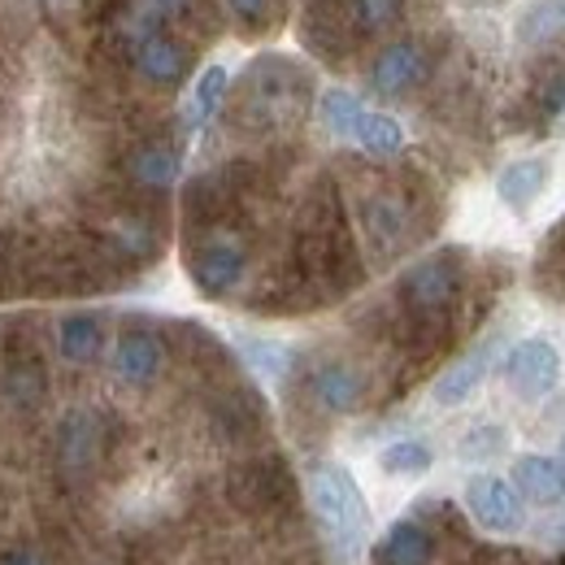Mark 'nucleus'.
<instances>
[{
    "label": "nucleus",
    "instance_id": "25",
    "mask_svg": "<svg viewBox=\"0 0 565 565\" xmlns=\"http://www.w3.org/2000/svg\"><path fill=\"white\" fill-rule=\"evenodd\" d=\"M361 109H365V105L356 100L353 92H344V87H327V92H322V100H318L322 127H327L331 136H340V140H349V136H353Z\"/></svg>",
    "mask_w": 565,
    "mask_h": 565
},
{
    "label": "nucleus",
    "instance_id": "7",
    "mask_svg": "<svg viewBox=\"0 0 565 565\" xmlns=\"http://www.w3.org/2000/svg\"><path fill=\"white\" fill-rule=\"evenodd\" d=\"M426 74H430V53H426L423 40H392L379 49V57L370 62V87L387 100L396 96H409L414 87H423Z\"/></svg>",
    "mask_w": 565,
    "mask_h": 565
},
{
    "label": "nucleus",
    "instance_id": "14",
    "mask_svg": "<svg viewBox=\"0 0 565 565\" xmlns=\"http://www.w3.org/2000/svg\"><path fill=\"white\" fill-rule=\"evenodd\" d=\"M166 365V349L152 331H127L118 344H114V374L127 383V387H148L157 383Z\"/></svg>",
    "mask_w": 565,
    "mask_h": 565
},
{
    "label": "nucleus",
    "instance_id": "12",
    "mask_svg": "<svg viewBox=\"0 0 565 565\" xmlns=\"http://www.w3.org/2000/svg\"><path fill=\"white\" fill-rule=\"evenodd\" d=\"M309 396L327 409V414H353L365 396V379L349 361H322L309 374Z\"/></svg>",
    "mask_w": 565,
    "mask_h": 565
},
{
    "label": "nucleus",
    "instance_id": "6",
    "mask_svg": "<svg viewBox=\"0 0 565 565\" xmlns=\"http://www.w3.org/2000/svg\"><path fill=\"white\" fill-rule=\"evenodd\" d=\"M356 217H361V235H365L374 262H392V257L409 244V226H414V217H409V205H405V196H401L396 188L365 192Z\"/></svg>",
    "mask_w": 565,
    "mask_h": 565
},
{
    "label": "nucleus",
    "instance_id": "17",
    "mask_svg": "<svg viewBox=\"0 0 565 565\" xmlns=\"http://www.w3.org/2000/svg\"><path fill=\"white\" fill-rule=\"evenodd\" d=\"M179 148L170 140H143L131 148V157H127V170H131V179L148 188V192H166V188H174V179H179Z\"/></svg>",
    "mask_w": 565,
    "mask_h": 565
},
{
    "label": "nucleus",
    "instance_id": "26",
    "mask_svg": "<svg viewBox=\"0 0 565 565\" xmlns=\"http://www.w3.org/2000/svg\"><path fill=\"white\" fill-rule=\"evenodd\" d=\"M379 466L387 475H426L430 470V448L423 439H396L379 452Z\"/></svg>",
    "mask_w": 565,
    "mask_h": 565
},
{
    "label": "nucleus",
    "instance_id": "29",
    "mask_svg": "<svg viewBox=\"0 0 565 565\" xmlns=\"http://www.w3.org/2000/svg\"><path fill=\"white\" fill-rule=\"evenodd\" d=\"M148 13H157L166 26H196L205 13V0H143Z\"/></svg>",
    "mask_w": 565,
    "mask_h": 565
},
{
    "label": "nucleus",
    "instance_id": "34",
    "mask_svg": "<svg viewBox=\"0 0 565 565\" xmlns=\"http://www.w3.org/2000/svg\"><path fill=\"white\" fill-rule=\"evenodd\" d=\"M562 466H565V435H562Z\"/></svg>",
    "mask_w": 565,
    "mask_h": 565
},
{
    "label": "nucleus",
    "instance_id": "1",
    "mask_svg": "<svg viewBox=\"0 0 565 565\" xmlns=\"http://www.w3.org/2000/svg\"><path fill=\"white\" fill-rule=\"evenodd\" d=\"M466 291V253L461 248H439L423 262H414L396 282V305L405 313L409 335L435 349L444 344V331L457 313V300Z\"/></svg>",
    "mask_w": 565,
    "mask_h": 565
},
{
    "label": "nucleus",
    "instance_id": "27",
    "mask_svg": "<svg viewBox=\"0 0 565 565\" xmlns=\"http://www.w3.org/2000/svg\"><path fill=\"white\" fill-rule=\"evenodd\" d=\"M239 349L248 356V365L257 370V374H266V379H282L287 370H291V349H282V344H270V340H239Z\"/></svg>",
    "mask_w": 565,
    "mask_h": 565
},
{
    "label": "nucleus",
    "instance_id": "8",
    "mask_svg": "<svg viewBox=\"0 0 565 565\" xmlns=\"http://www.w3.org/2000/svg\"><path fill=\"white\" fill-rule=\"evenodd\" d=\"M466 509L470 518L492 531V535H513L522 522H526V504H522V492L500 479V475H475L466 483Z\"/></svg>",
    "mask_w": 565,
    "mask_h": 565
},
{
    "label": "nucleus",
    "instance_id": "32",
    "mask_svg": "<svg viewBox=\"0 0 565 565\" xmlns=\"http://www.w3.org/2000/svg\"><path fill=\"white\" fill-rule=\"evenodd\" d=\"M500 444H504V435H500L495 426H483V430H475V435L461 444V457H488Z\"/></svg>",
    "mask_w": 565,
    "mask_h": 565
},
{
    "label": "nucleus",
    "instance_id": "19",
    "mask_svg": "<svg viewBox=\"0 0 565 565\" xmlns=\"http://www.w3.org/2000/svg\"><path fill=\"white\" fill-rule=\"evenodd\" d=\"M430 557H435V540L414 518L396 522L379 544V562L383 565H430Z\"/></svg>",
    "mask_w": 565,
    "mask_h": 565
},
{
    "label": "nucleus",
    "instance_id": "9",
    "mask_svg": "<svg viewBox=\"0 0 565 565\" xmlns=\"http://www.w3.org/2000/svg\"><path fill=\"white\" fill-rule=\"evenodd\" d=\"M287 492H291V475H287V466H282L279 457L244 461V466L231 475V483H226L231 504L244 509V513H266V509H275Z\"/></svg>",
    "mask_w": 565,
    "mask_h": 565
},
{
    "label": "nucleus",
    "instance_id": "35",
    "mask_svg": "<svg viewBox=\"0 0 565 565\" xmlns=\"http://www.w3.org/2000/svg\"><path fill=\"white\" fill-rule=\"evenodd\" d=\"M557 565H565V557H562V562H557Z\"/></svg>",
    "mask_w": 565,
    "mask_h": 565
},
{
    "label": "nucleus",
    "instance_id": "10",
    "mask_svg": "<svg viewBox=\"0 0 565 565\" xmlns=\"http://www.w3.org/2000/svg\"><path fill=\"white\" fill-rule=\"evenodd\" d=\"M401 18H405V0H335L331 18H318V22H331V31L344 35V44H356V40L392 35Z\"/></svg>",
    "mask_w": 565,
    "mask_h": 565
},
{
    "label": "nucleus",
    "instance_id": "18",
    "mask_svg": "<svg viewBox=\"0 0 565 565\" xmlns=\"http://www.w3.org/2000/svg\"><path fill=\"white\" fill-rule=\"evenodd\" d=\"M49 392V374H44V361L35 353H9L4 361V401L13 409H35Z\"/></svg>",
    "mask_w": 565,
    "mask_h": 565
},
{
    "label": "nucleus",
    "instance_id": "5",
    "mask_svg": "<svg viewBox=\"0 0 565 565\" xmlns=\"http://www.w3.org/2000/svg\"><path fill=\"white\" fill-rule=\"evenodd\" d=\"M305 96H309V78L287 57H262L244 74V109L257 114L262 122H279L287 114L296 118Z\"/></svg>",
    "mask_w": 565,
    "mask_h": 565
},
{
    "label": "nucleus",
    "instance_id": "15",
    "mask_svg": "<svg viewBox=\"0 0 565 565\" xmlns=\"http://www.w3.org/2000/svg\"><path fill=\"white\" fill-rule=\"evenodd\" d=\"M513 488L522 492V500H535V504H562L565 500L562 457H540V452L518 457V461H513Z\"/></svg>",
    "mask_w": 565,
    "mask_h": 565
},
{
    "label": "nucleus",
    "instance_id": "24",
    "mask_svg": "<svg viewBox=\"0 0 565 565\" xmlns=\"http://www.w3.org/2000/svg\"><path fill=\"white\" fill-rule=\"evenodd\" d=\"M226 87H231L226 66H205V71L196 74V83H192V92H188V114H183V118H188V131L205 127L213 114L222 109Z\"/></svg>",
    "mask_w": 565,
    "mask_h": 565
},
{
    "label": "nucleus",
    "instance_id": "16",
    "mask_svg": "<svg viewBox=\"0 0 565 565\" xmlns=\"http://www.w3.org/2000/svg\"><path fill=\"white\" fill-rule=\"evenodd\" d=\"M544 188H548V161H544V157L509 161V166L495 174V196H500L509 210H531Z\"/></svg>",
    "mask_w": 565,
    "mask_h": 565
},
{
    "label": "nucleus",
    "instance_id": "2",
    "mask_svg": "<svg viewBox=\"0 0 565 565\" xmlns=\"http://www.w3.org/2000/svg\"><path fill=\"white\" fill-rule=\"evenodd\" d=\"M296 262L309 282H322L327 291H349L361 279V257H356L353 231L344 222L335 188H318V196L305 210V226L296 239Z\"/></svg>",
    "mask_w": 565,
    "mask_h": 565
},
{
    "label": "nucleus",
    "instance_id": "22",
    "mask_svg": "<svg viewBox=\"0 0 565 565\" xmlns=\"http://www.w3.org/2000/svg\"><path fill=\"white\" fill-rule=\"evenodd\" d=\"M105 239H109V248H114L118 257H127V262H148V257L157 253V231H152V222L140 217V213H118V217H109V222H105Z\"/></svg>",
    "mask_w": 565,
    "mask_h": 565
},
{
    "label": "nucleus",
    "instance_id": "4",
    "mask_svg": "<svg viewBox=\"0 0 565 565\" xmlns=\"http://www.w3.org/2000/svg\"><path fill=\"white\" fill-rule=\"evenodd\" d=\"M127 57H131L136 74L152 87H179L192 71V44H183L179 31L166 26L148 9L140 13V22L127 31Z\"/></svg>",
    "mask_w": 565,
    "mask_h": 565
},
{
    "label": "nucleus",
    "instance_id": "3",
    "mask_svg": "<svg viewBox=\"0 0 565 565\" xmlns=\"http://www.w3.org/2000/svg\"><path fill=\"white\" fill-rule=\"evenodd\" d=\"M309 500H313V509H318L331 544L340 548V557L344 562L356 557V548L365 540V526H370V509H365V495H361L353 475L344 466H335V461L313 466V475H309Z\"/></svg>",
    "mask_w": 565,
    "mask_h": 565
},
{
    "label": "nucleus",
    "instance_id": "30",
    "mask_svg": "<svg viewBox=\"0 0 565 565\" xmlns=\"http://www.w3.org/2000/svg\"><path fill=\"white\" fill-rule=\"evenodd\" d=\"M226 9L235 13V22L244 31H266L275 26V0H226Z\"/></svg>",
    "mask_w": 565,
    "mask_h": 565
},
{
    "label": "nucleus",
    "instance_id": "33",
    "mask_svg": "<svg viewBox=\"0 0 565 565\" xmlns=\"http://www.w3.org/2000/svg\"><path fill=\"white\" fill-rule=\"evenodd\" d=\"M0 565H44V557H40L35 548H9V553L0 557Z\"/></svg>",
    "mask_w": 565,
    "mask_h": 565
},
{
    "label": "nucleus",
    "instance_id": "23",
    "mask_svg": "<svg viewBox=\"0 0 565 565\" xmlns=\"http://www.w3.org/2000/svg\"><path fill=\"white\" fill-rule=\"evenodd\" d=\"M349 140L356 148H365L370 157H396L405 148V127L392 118V114H379V109H361L353 136Z\"/></svg>",
    "mask_w": 565,
    "mask_h": 565
},
{
    "label": "nucleus",
    "instance_id": "13",
    "mask_svg": "<svg viewBox=\"0 0 565 565\" xmlns=\"http://www.w3.org/2000/svg\"><path fill=\"white\" fill-rule=\"evenodd\" d=\"M100 457V418L87 409H74L57 426V461L66 475H87Z\"/></svg>",
    "mask_w": 565,
    "mask_h": 565
},
{
    "label": "nucleus",
    "instance_id": "20",
    "mask_svg": "<svg viewBox=\"0 0 565 565\" xmlns=\"http://www.w3.org/2000/svg\"><path fill=\"white\" fill-rule=\"evenodd\" d=\"M100 349H105V327H100L96 313H71V318H62V327H57V353L66 356L71 365L96 361Z\"/></svg>",
    "mask_w": 565,
    "mask_h": 565
},
{
    "label": "nucleus",
    "instance_id": "11",
    "mask_svg": "<svg viewBox=\"0 0 565 565\" xmlns=\"http://www.w3.org/2000/svg\"><path fill=\"white\" fill-rule=\"evenodd\" d=\"M504 374H509L518 396L540 401V396H548L557 387L562 356H557V349L548 340H522V344H513V353L504 356Z\"/></svg>",
    "mask_w": 565,
    "mask_h": 565
},
{
    "label": "nucleus",
    "instance_id": "31",
    "mask_svg": "<svg viewBox=\"0 0 565 565\" xmlns=\"http://www.w3.org/2000/svg\"><path fill=\"white\" fill-rule=\"evenodd\" d=\"M540 114H544V118L565 114V66L548 71V78L540 83Z\"/></svg>",
    "mask_w": 565,
    "mask_h": 565
},
{
    "label": "nucleus",
    "instance_id": "28",
    "mask_svg": "<svg viewBox=\"0 0 565 565\" xmlns=\"http://www.w3.org/2000/svg\"><path fill=\"white\" fill-rule=\"evenodd\" d=\"M565 26V0H540L526 18H522V40L544 44L548 35H557Z\"/></svg>",
    "mask_w": 565,
    "mask_h": 565
},
{
    "label": "nucleus",
    "instance_id": "21",
    "mask_svg": "<svg viewBox=\"0 0 565 565\" xmlns=\"http://www.w3.org/2000/svg\"><path fill=\"white\" fill-rule=\"evenodd\" d=\"M488 365H492V349H479V353H470L466 361L448 365V370L439 374V383H435V401L448 405V409L461 405V401H470L475 387L488 379Z\"/></svg>",
    "mask_w": 565,
    "mask_h": 565
}]
</instances>
